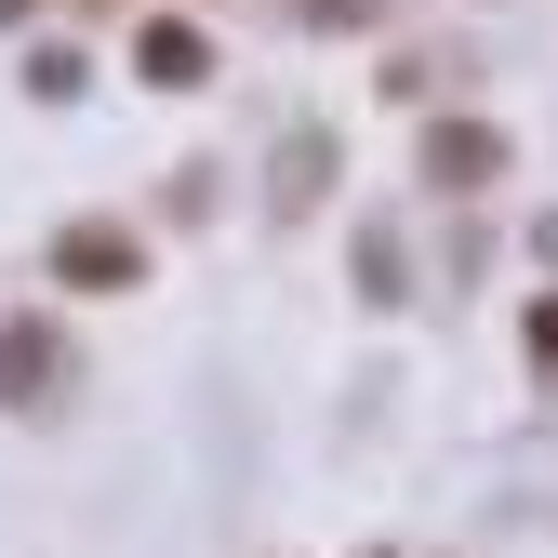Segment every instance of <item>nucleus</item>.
Returning a JSON list of instances; mask_svg holds the SVG:
<instances>
[{"label": "nucleus", "instance_id": "6", "mask_svg": "<svg viewBox=\"0 0 558 558\" xmlns=\"http://www.w3.org/2000/svg\"><path fill=\"white\" fill-rule=\"evenodd\" d=\"M532 360H558V306H532Z\"/></svg>", "mask_w": 558, "mask_h": 558}, {"label": "nucleus", "instance_id": "5", "mask_svg": "<svg viewBox=\"0 0 558 558\" xmlns=\"http://www.w3.org/2000/svg\"><path fill=\"white\" fill-rule=\"evenodd\" d=\"M293 14H306V27H360L373 0H293Z\"/></svg>", "mask_w": 558, "mask_h": 558}, {"label": "nucleus", "instance_id": "7", "mask_svg": "<svg viewBox=\"0 0 558 558\" xmlns=\"http://www.w3.org/2000/svg\"><path fill=\"white\" fill-rule=\"evenodd\" d=\"M27 14H40V0H0V27H27Z\"/></svg>", "mask_w": 558, "mask_h": 558}, {"label": "nucleus", "instance_id": "3", "mask_svg": "<svg viewBox=\"0 0 558 558\" xmlns=\"http://www.w3.org/2000/svg\"><path fill=\"white\" fill-rule=\"evenodd\" d=\"M133 66H147V81H199V66H214V40H199L186 14H147V27H133Z\"/></svg>", "mask_w": 558, "mask_h": 558}, {"label": "nucleus", "instance_id": "2", "mask_svg": "<svg viewBox=\"0 0 558 558\" xmlns=\"http://www.w3.org/2000/svg\"><path fill=\"white\" fill-rule=\"evenodd\" d=\"M426 173H439V186H493V173H506V133H493V120H439V133H426Z\"/></svg>", "mask_w": 558, "mask_h": 558}, {"label": "nucleus", "instance_id": "4", "mask_svg": "<svg viewBox=\"0 0 558 558\" xmlns=\"http://www.w3.org/2000/svg\"><path fill=\"white\" fill-rule=\"evenodd\" d=\"M53 386V332L40 319H0V399H40Z\"/></svg>", "mask_w": 558, "mask_h": 558}, {"label": "nucleus", "instance_id": "1", "mask_svg": "<svg viewBox=\"0 0 558 558\" xmlns=\"http://www.w3.org/2000/svg\"><path fill=\"white\" fill-rule=\"evenodd\" d=\"M53 279H66V293H120V279H147V253H133V227H66Z\"/></svg>", "mask_w": 558, "mask_h": 558}]
</instances>
